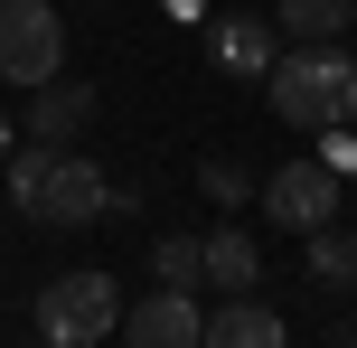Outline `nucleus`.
I'll use <instances>...</instances> for the list:
<instances>
[{"label":"nucleus","instance_id":"f257e3e1","mask_svg":"<svg viewBox=\"0 0 357 348\" xmlns=\"http://www.w3.org/2000/svg\"><path fill=\"white\" fill-rule=\"evenodd\" d=\"M0 188H10V207L29 226H94V217H113V179L85 151H56V142L10 151L0 160Z\"/></svg>","mask_w":357,"mask_h":348},{"label":"nucleus","instance_id":"f03ea898","mask_svg":"<svg viewBox=\"0 0 357 348\" xmlns=\"http://www.w3.org/2000/svg\"><path fill=\"white\" fill-rule=\"evenodd\" d=\"M264 104L301 142H320L329 123H357V56L348 47H282L273 75H264Z\"/></svg>","mask_w":357,"mask_h":348},{"label":"nucleus","instance_id":"7ed1b4c3","mask_svg":"<svg viewBox=\"0 0 357 348\" xmlns=\"http://www.w3.org/2000/svg\"><path fill=\"white\" fill-rule=\"evenodd\" d=\"M113 330H123V292L104 273H56L38 292V339L47 348H104Z\"/></svg>","mask_w":357,"mask_h":348},{"label":"nucleus","instance_id":"20e7f679","mask_svg":"<svg viewBox=\"0 0 357 348\" xmlns=\"http://www.w3.org/2000/svg\"><path fill=\"white\" fill-rule=\"evenodd\" d=\"M66 66V19L47 0H0V85H47Z\"/></svg>","mask_w":357,"mask_h":348},{"label":"nucleus","instance_id":"39448f33","mask_svg":"<svg viewBox=\"0 0 357 348\" xmlns=\"http://www.w3.org/2000/svg\"><path fill=\"white\" fill-rule=\"evenodd\" d=\"M264 217L273 226H291V236H310V226H329L339 217V169L320 160V151H301V160H282V169H264Z\"/></svg>","mask_w":357,"mask_h":348},{"label":"nucleus","instance_id":"423d86ee","mask_svg":"<svg viewBox=\"0 0 357 348\" xmlns=\"http://www.w3.org/2000/svg\"><path fill=\"white\" fill-rule=\"evenodd\" d=\"M197 339H207V311H197V292H169V282H151V292L123 311V348H197Z\"/></svg>","mask_w":357,"mask_h":348},{"label":"nucleus","instance_id":"0eeeda50","mask_svg":"<svg viewBox=\"0 0 357 348\" xmlns=\"http://www.w3.org/2000/svg\"><path fill=\"white\" fill-rule=\"evenodd\" d=\"M94 113H104V94H94L85 75H75V85H66V75H47V85H38V104H29V142H56V151H75Z\"/></svg>","mask_w":357,"mask_h":348},{"label":"nucleus","instance_id":"6e6552de","mask_svg":"<svg viewBox=\"0 0 357 348\" xmlns=\"http://www.w3.org/2000/svg\"><path fill=\"white\" fill-rule=\"evenodd\" d=\"M197 348H291V330H282V311H264L254 292H216Z\"/></svg>","mask_w":357,"mask_h":348},{"label":"nucleus","instance_id":"1a4fd4ad","mask_svg":"<svg viewBox=\"0 0 357 348\" xmlns=\"http://www.w3.org/2000/svg\"><path fill=\"white\" fill-rule=\"evenodd\" d=\"M207 56L226 75H273V56H282V29H273V19H245V10H226L207 29Z\"/></svg>","mask_w":357,"mask_h":348},{"label":"nucleus","instance_id":"9d476101","mask_svg":"<svg viewBox=\"0 0 357 348\" xmlns=\"http://www.w3.org/2000/svg\"><path fill=\"white\" fill-rule=\"evenodd\" d=\"M282 47H339V38L357 29V0H282Z\"/></svg>","mask_w":357,"mask_h":348},{"label":"nucleus","instance_id":"9b49d317","mask_svg":"<svg viewBox=\"0 0 357 348\" xmlns=\"http://www.w3.org/2000/svg\"><path fill=\"white\" fill-rule=\"evenodd\" d=\"M197 255H207V282H216V292H254V273H264V255H254V236H235V226H216V236H197Z\"/></svg>","mask_w":357,"mask_h":348},{"label":"nucleus","instance_id":"f8f14e48","mask_svg":"<svg viewBox=\"0 0 357 348\" xmlns=\"http://www.w3.org/2000/svg\"><path fill=\"white\" fill-rule=\"evenodd\" d=\"M151 273H160L169 292H197V282H207V255H197V236H160V245H151Z\"/></svg>","mask_w":357,"mask_h":348},{"label":"nucleus","instance_id":"ddd939ff","mask_svg":"<svg viewBox=\"0 0 357 348\" xmlns=\"http://www.w3.org/2000/svg\"><path fill=\"white\" fill-rule=\"evenodd\" d=\"M197 188H207L216 207H245L254 188H264V169H245V160H235V151H226V160H207V169H197Z\"/></svg>","mask_w":357,"mask_h":348},{"label":"nucleus","instance_id":"4468645a","mask_svg":"<svg viewBox=\"0 0 357 348\" xmlns=\"http://www.w3.org/2000/svg\"><path fill=\"white\" fill-rule=\"evenodd\" d=\"M310 273H320V282H348L357 273V236H339V217L310 226Z\"/></svg>","mask_w":357,"mask_h":348},{"label":"nucleus","instance_id":"2eb2a0df","mask_svg":"<svg viewBox=\"0 0 357 348\" xmlns=\"http://www.w3.org/2000/svg\"><path fill=\"white\" fill-rule=\"evenodd\" d=\"M320 160L348 179V169H357V123H329V132H320Z\"/></svg>","mask_w":357,"mask_h":348},{"label":"nucleus","instance_id":"dca6fc26","mask_svg":"<svg viewBox=\"0 0 357 348\" xmlns=\"http://www.w3.org/2000/svg\"><path fill=\"white\" fill-rule=\"evenodd\" d=\"M10 151H19V123H10V113H0V160H10Z\"/></svg>","mask_w":357,"mask_h":348},{"label":"nucleus","instance_id":"f3484780","mask_svg":"<svg viewBox=\"0 0 357 348\" xmlns=\"http://www.w3.org/2000/svg\"><path fill=\"white\" fill-rule=\"evenodd\" d=\"M29 348H47V339H29Z\"/></svg>","mask_w":357,"mask_h":348},{"label":"nucleus","instance_id":"a211bd4d","mask_svg":"<svg viewBox=\"0 0 357 348\" xmlns=\"http://www.w3.org/2000/svg\"><path fill=\"white\" fill-rule=\"evenodd\" d=\"M348 292H357V273H348Z\"/></svg>","mask_w":357,"mask_h":348},{"label":"nucleus","instance_id":"6ab92c4d","mask_svg":"<svg viewBox=\"0 0 357 348\" xmlns=\"http://www.w3.org/2000/svg\"><path fill=\"white\" fill-rule=\"evenodd\" d=\"M348 348H357V339H348Z\"/></svg>","mask_w":357,"mask_h":348}]
</instances>
